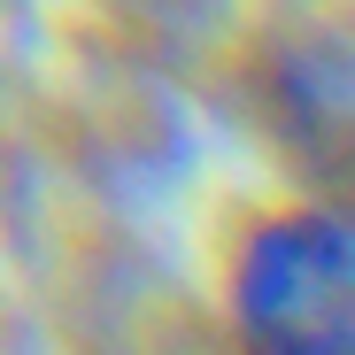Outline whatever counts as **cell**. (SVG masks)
I'll return each mask as SVG.
<instances>
[{
	"mask_svg": "<svg viewBox=\"0 0 355 355\" xmlns=\"http://www.w3.org/2000/svg\"><path fill=\"white\" fill-rule=\"evenodd\" d=\"M240 355H355V224L270 216L232 278Z\"/></svg>",
	"mask_w": 355,
	"mask_h": 355,
	"instance_id": "obj_1",
	"label": "cell"
}]
</instances>
